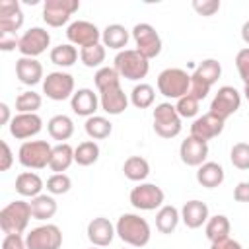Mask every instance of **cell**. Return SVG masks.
Segmentation results:
<instances>
[{"label":"cell","instance_id":"cell-1","mask_svg":"<svg viewBox=\"0 0 249 249\" xmlns=\"http://www.w3.org/2000/svg\"><path fill=\"white\" fill-rule=\"evenodd\" d=\"M115 230H117L119 239L130 247H144V245H148V241L152 237L150 224L140 214H132V212L121 214L115 224Z\"/></svg>","mask_w":249,"mask_h":249},{"label":"cell","instance_id":"cell-2","mask_svg":"<svg viewBox=\"0 0 249 249\" xmlns=\"http://www.w3.org/2000/svg\"><path fill=\"white\" fill-rule=\"evenodd\" d=\"M31 218V204L27 200H12L0 210V228L4 233H23Z\"/></svg>","mask_w":249,"mask_h":249},{"label":"cell","instance_id":"cell-3","mask_svg":"<svg viewBox=\"0 0 249 249\" xmlns=\"http://www.w3.org/2000/svg\"><path fill=\"white\" fill-rule=\"evenodd\" d=\"M113 68L119 72L121 78L130 80V82H138V80L146 78V74L150 70V62L136 49H124V51L117 53Z\"/></svg>","mask_w":249,"mask_h":249},{"label":"cell","instance_id":"cell-4","mask_svg":"<svg viewBox=\"0 0 249 249\" xmlns=\"http://www.w3.org/2000/svg\"><path fill=\"white\" fill-rule=\"evenodd\" d=\"M191 74L183 68H165L158 76V91L167 99H181L189 93Z\"/></svg>","mask_w":249,"mask_h":249},{"label":"cell","instance_id":"cell-5","mask_svg":"<svg viewBox=\"0 0 249 249\" xmlns=\"http://www.w3.org/2000/svg\"><path fill=\"white\" fill-rule=\"evenodd\" d=\"M53 146L47 140H25L18 150V160L27 169H45L49 167Z\"/></svg>","mask_w":249,"mask_h":249},{"label":"cell","instance_id":"cell-6","mask_svg":"<svg viewBox=\"0 0 249 249\" xmlns=\"http://www.w3.org/2000/svg\"><path fill=\"white\" fill-rule=\"evenodd\" d=\"M154 130L158 136L161 138H175L183 124H181V117L175 109V105H171L169 101H163V103H158L156 109H154Z\"/></svg>","mask_w":249,"mask_h":249},{"label":"cell","instance_id":"cell-7","mask_svg":"<svg viewBox=\"0 0 249 249\" xmlns=\"http://www.w3.org/2000/svg\"><path fill=\"white\" fill-rule=\"evenodd\" d=\"M132 39L136 43V51L144 56V58H156L160 53H161V37L160 33L156 31L154 25L142 21V23H136L132 27Z\"/></svg>","mask_w":249,"mask_h":249},{"label":"cell","instance_id":"cell-8","mask_svg":"<svg viewBox=\"0 0 249 249\" xmlns=\"http://www.w3.org/2000/svg\"><path fill=\"white\" fill-rule=\"evenodd\" d=\"M128 200L136 210H160L163 206L165 195L161 187L154 183H138L136 187H132Z\"/></svg>","mask_w":249,"mask_h":249},{"label":"cell","instance_id":"cell-9","mask_svg":"<svg viewBox=\"0 0 249 249\" xmlns=\"http://www.w3.org/2000/svg\"><path fill=\"white\" fill-rule=\"evenodd\" d=\"M74 91H76L74 89V78L68 72H62V70L49 72L43 80V93L53 101L72 99Z\"/></svg>","mask_w":249,"mask_h":249},{"label":"cell","instance_id":"cell-10","mask_svg":"<svg viewBox=\"0 0 249 249\" xmlns=\"http://www.w3.org/2000/svg\"><path fill=\"white\" fill-rule=\"evenodd\" d=\"M25 245L27 249H60L62 231L56 224L37 226L25 235Z\"/></svg>","mask_w":249,"mask_h":249},{"label":"cell","instance_id":"cell-11","mask_svg":"<svg viewBox=\"0 0 249 249\" xmlns=\"http://www.w3.org/2000/svg\"><path fill=\"white\" fill-rule=\"evenodd\" d=\"M78 10L80 0H47L43 4V21L51 27H62Z\"/></svg>","mask_w":249,"mask_h":249},{"label":"cell","instance_id":"cell-12","mask_svg":"<svg viewBox=\"0 0 249 249\" xmlns=\"http://www.w3.org/2000/svg\"><path fill=\"white\" fill-rule=\"evenodd\" d=\"M239 105H241V93L233 86H222V88H218L216 95L212 97L210 113L216 115L218 119L226 121L239 109Z\"/></svg>","mask_w":249,"mask_h":249},{"label":"cell","instance_id":"cell-13","mask_svg":"<svg viewBox=\"0 0 249 249\" xmlns=\"http://www.w3.org/2000/svg\"><path fill=\"white\" fill-rule=\"evenodd\" d=\"M49 45H51V35H49L47 29H43V27H29L19 37L18 51L21 53V56L37 58L39 54H43L47 51Z\"/></svg>","mask_w":249,"mask_h":249},{"label":"cell","instance_id":"cell-14","mask_svg":"<svg viewBox=\"0 0 249 249\" xmlns=\"http://www.w3.org/2000/svg\"><path fill=\"white\" fill-rule=\"evenodd\" d=\"M66 37H68L70 45L84 49V47L99 43L101 41V31L97 29L95 23L86 21V19H78V21H72L66 27Z\"/></svg>","mask_w":249,"mask_h":249},{"label":"cell","instance_id":"cell-15","mask_svg":"<svg viewBox=\"0 0 249 249\" xmlns=\"http://www.w3.org/2000/svg\"><path fill=\"white\" fill-rule=\"evenodd\" d=\"M10 134L18 140H27L35 134L41 132L43 128V119L37 115V113H18L12 117L10 124Z\"/></svg>","mask_w":249,"mask_h":249},{"label":"cell","instance_id":"cell-16","mask_svg":"<svg viewBox=\"0 0 249 249\" xmlns=\"http://www.w3.org/2000/svg\"><path fill=\"white\" fill-rule=\"evenodd\" d=\"M224 123H226V121L218 119L216 115H212V113L208 111V113H204L202 117H196V119L193 121V124H191V136L196 138V140H200V142H206V144H208V140H212V138H216L218 134H222Z\"/></svg>","mask_w":249,"mask_h":249},{"label":"cell","instance_id":"cell-17","mask_svg":"<svg viewBox=\"0 0 249 249\" xmlns=\"http://www.w3.org/2000/svg\"><path fill=\"white\" fill-rule=\"evenodd\" d=\"M86 233H88V239L91 241L93 247H107V245H111V241L115 239L117 230H115V226L111 224L109 218L97 216V218H93V220L88 224Z\"/></svg>","mask_w":249,"mask_h":249},{"label":"cell","instance_id":"cell-18","mask_svg":"<svg viewBox=\"0 0 249 249\" xmlns=\"http://www.w3.org/2000/svg\"><path fill=\"white\" fill-rule=\"evenodd\" d=\"M179 156H181V161L185 165L200 167L208 158V144L200 142V140H196L189 134L179 146Z\"/></svg>","mask_w":249,"mask_h":249},{"label":"cell","instance_id":"cell-19","mask_svg":"<svg viewBox=\"0 0 249 249\" xmlns=\"http://www.w3.org/2000/svg\"><path fill=\"white\" fill-rule=\"evenodd\" d=\"M23 25V12L18 0H0V33H16Z\"/></svg>","mask_w":249,"mask_h":249},{"label":"cell","instance_id":"cell-20","mask_svg":"<svg viewBox=\"0 0 249 249\" xmlns=\"http://www.w3.org/2000/svg\"><path fill=\"white\" fill-rule=\"evenodd\" d=\"M70 107H72V111H74L78 117L89 119V117H93L95 111L101 107V105H99V95L93 93V89H89V88H80V89L74 91V95H72V99H70Z\"/></svg>","mask_w":249,"mask_h":249},{"label":"cell","instance_id":"cell-21","mask_svg":"<svg viewBox=\"0 0 249 249\" xmlns=\"http://www.w3.org/2000/svg\"><path fill=\"white\" fill-rule=\"evenodd\" d=\"M99 105H101V109L107 115H121V113H124V109L128 107V97L123 91L121 84L99 91Z\"/></svg>","mask_w":249,"mask_h":249},{"label":"cell","instance_id":"cell-22","mask_svg":"<svg viewBox=\"0 0 249 249\" xmlns=\"http://www.w3.org/2000/svg\"><path fill=\"white\" fill-rule=\"evenodd\" d=\"M208 218H210V212H208L206 202H202V200H196V198L187 200L181 208V220L189 230H196V228L204 226L208 222Z\"/></svg>","mask_w":249,"mask_h":249},{"label":"cell","instance_id":"cell-23","mask_svg":"<svg viewBox=\"0 0 249 249\" xmlns=\"http://www.w3.org/2000/svg\"><path fill=\"white\" fill-rule=\"evenodd\" d=\"M16 76L21 84L25 86H35L39 84L45 76H43V64L37 58H29V56H21L16 60Z\"/></svg>","mask_w":249,"mask_h":249},{"label":"cell","instance_id":"cell-24","mask_svg":"<svg viewBox=\"0 0 249 249\" xmlns=\"http://www.w3.org/2000/svg\"><path fill=\"white\" fill-rule=\"evenodd\" d=\"M226 179V173H224V167L216 161H204L198 169H196V181L198 185L206 187V189H216L224 183Z\"/></svg>","mask_w":249,"mask_h":249},{"label":"cell","instance_id":"cell-25","mask_svg":"<svg viewBox=\"0 0 249 249\" xmlns=\"http://www.w3.org/2000/svg\"><path fill=\"white\" fill-rule=\"evenodd\" d=\"M45 183L43 179L35 173V171H21L18 177H16V191L21 195V196H27V198H35L41 195Z\"/></svg>","mask_w":249,"mask_h":249},{"label":"cell","instance_id":"cell-26","mask_svg":"<svg viewBox=\"0 0 249 249\" xmlns=\"http://www.w3.org/2000/svg\"><path fill=\"white\" fill-rule=\"evenodd\" d=\"M128 39H130L128 29L121 23H111L101 31V43L115 51H124Z\"/></svg>","mask_w":249,"mask_h":249},{"label":"cell","instance_id":"cell-27","mask_svg":"<svg viewBox=\"0 0 249 249\" xmlns=\"http://www.w3.org/2000/svg\"><path fill=\"white\" fill-rule=\"evenodd\" d=\"M72 163H74V148L68 142L53 146V154L49 161V167L53 173H64Z\"/></svg>","mask_w":249,"mask_h":249},{"label":"cell","instance_id":"cell-28","mask_svg":"<svg viewBox=\"0 0 249 249\" xmlns=\"http://www.w3.org/2000/svg\"><path fill=\"white\" fill-rule=\"evenodd\" d=\"M47 130H49V136L53 140H58L62 144L74 134V121L68 115H54L49 119Z\"/></svg>","mask_w":249,"mask_h":249},{"label":"cell","instance_id":"cell-29","mask_svg":"<svg viewBox=\"0 0 249 249\" xmlns=\"http://www.w3.org/2000/svg\"><path fill=\"white\" fill-rule=\"evenodd\" d=\"M123 173L128 181H134V183H142L148 175H150V163L146 158L142 156H130L124 160L123 163Z\"/></svg>","mask_w":249,"mask_h":249},{"label":"cell","instance_id":"cell-30","mask_svg":"<svg viewBox=\"0 0 249 249\" xmlns=\"http://www.w3.org/2000/svg\"><path fill=\"white\" fill-rule=\"evenodd\" d=\"M230 230H231L230 220H228V216H224V214L210 216L208 222L204 224V233H206V239H208L210 243L230 237Z\"/></svg>","mask_w":249,"mask_h":249},{"label":"cell","instance_id":"cell-31","mask_svg":"<svg viewBox=\"0 0 249 249\" xmlns=\"http://www.w3.org/2000/svg\"><path fill=\"white\" fill-rule=\"evenodd\" d=\"M31 214H33V220H51L58 206H56V200L53 195H39L35 198H31Z\"/></svg>","mask_w":249,"mask_h":249},{"label":"cell","instance_id":"cell-32","mask_svg":"<svg viewBox=\"0 0 249 249\" xmlns=\"http://www.w3.org/2000/svg\"><path fill=\"white\" fill-rule=\"evenodd\" d=\"M179 220H181V212L173 204H163L156 212V228H158L160 233H171V231H175Z\"/></svg>","mask_w":249,"mask_h":249},{"label":"cell","instance_id":"cell-33","mask_svg":"<svg viewBox=\"0 0 249 249\" xmlns=\"http://www.w3.org/2000/svg\"><path fill=\"white\" fill-rule=\"evenodd\" d=\"M84 130L91 140H103L113 132V124H111L109 119H105L101 115H93V117L86 119Z\"/></svg>","mask_w":249,"mask_h":249},{"label":"cell","instance_id":"cell-34","mask_svg":"<svg viewBox=\"0 0 249 249\" xmlns=\"http://www.w3.org/2000/svg\"><path fill=\"white\" fill-rule=\"evenodd\" d=\"M193 76L212 88V86L218 82V78L222 76V64H220L216 58H206V60H202V62L196 66V70L193 72Z\"/></svg>","mask_w":249,"mask_h":249},{"label":"cell","instance_id":"cell-35","mask_svg":"<svg viewBox=\"0 0 249 249\" xmlns=\"http://www.w3.org/2000/svg\"><path fill=\"white\" fill-rule=\"evenodd\" d=\"M99 160V146L95 140H84L74 148V161L82 167L93 165Z\"/></svg>","mask_w":249,"mask_h":249},{"label":"cell","instance_id":"cell-36","mask_svg":"<svg viewBox=\"0 0 249 249\" xmlns=\"http://www.w3.org/2000/svg\"><path fill=\"white\" fill-rule=\"evenodd\" d=\"M49 58L53 64L56 66H62V68H68L72 66L76 60H78V49L70 43H64V45H56L51 49L49 53Z\"/></svg>","mask_w":249,"mask_h":249},{"label":"cell","instance_id":"cell-37","mask_svg":"<svg viewBox=\"0 0 249 249\" xmlns=\"http://www.w3.org/2000/svg\"><path fill=\"white\" fill-rule=\"evenodd\" d=\"M105 45L103 43H95V45H89V47H84L80 49V60L84 66L88 68H101V64L105 62Z\"/></svg>","mask_w":249,"mask_h":249},{"label":"cell","instance_id":"cell-38","mask_svg":"<svg viewBox=\"0 0 249 249\" xmlns=\"http://www.w3.org/2000/svg\"><path fill=\"white\" fill-rule=\"evenodd\" d=\"M154 99H156V89L150 86V84H136L130 91V103L136 107V109H148L154 105Z\"/></svg>","mask_w":249,"mask_h":249},{"label":"cell","instance_id":"cell-39","mask_svg":"<svg viewBox=\"0 0 249 249\" xmlns=\"http://www.w3.org/2000/svg\"><path fill=\"white\" fill-rule=\"evenodd\" d=\"M41 103H43V97L37 91L27 89L16 97V111L18 113H37L41 109Z\"/></svg>","mask_w":249,"mask_h":249},{"label":"cell","instance_id":"cell-40","mask_svg":"<svg viewBox=\"0 0 249 249\" xmlns=\"http://www.w3.org/2000/svg\"><path fill=\"white\" fill-rule=\"evenodd\" d=\"M93 82H95L97 91H103V89H107V88L119 86V84H121V76H119V72H117L115 68H111V66H101V68L95 72Z\"/></svg>","mask_w":249,"mask_h":249},{"label":"cell","instance_id":"cell-41","mask_svg":"<svg viewBox=\"0 0 249 249\" xmlns=\"http://www.w3.org/2000/svg\"><path fill=\"white\" fill-rule=\"evenodd\" d=\"M47 193L49 195H66L72 187V179L66 173H53L47 179Z\"/></svg>","mask_w":249,"mask_h":249},{"label":"cell","instance_id":"cell-42","mask_svg":"<svg viewBox=\"0 0 249 249\" xmlns=\"http://www.w3.org/2000/svg\"><path fill=\"white\" fill-rule=\"evenodd\" d=\"M230 160L233 163V167L245 171L249 169V144L247 142H237L231 146L230 150Z\"/></svg>","mask_w":249,"mask_h":249},{"label":"cell","instance_id":"cell-43","mask_svg":"<svg viewBox=\"0 0 249 249\" xmlns=\"http://www.w3.org/2000/svg\"><path fill=\"white\" fill-rule=\"evenodd\" d=\"M198 99H195L193 95H183L181 99H177V103H175V109H177V113H179V117L181 119H191V117H195L196 113H198Z\"/></svg>","mask_w":249,"mask_h":249},{"label":"cell","instance_id":"cell-44","mask_svg":"<svg viewBox=\"0 0 249 249\" xmlns=\"http://www.w3.org/2000/svg\"><path fill=\"white\" fill-rule=\"evenodd\" d=\"M235 68L239 72V78L243 80V84L247 86L249 84V47L241 49L237 54H235Z\"/></svg>","mask_w":249,"mask_h":249},{"label":"cell","instance_id":"cell-45","mask_svg":"<svg viewBox=\"0 0 249 249\" xmlns=\"http://www.w3.org/2000/svg\"><path fill=\"white\" fill-rule=\"evenodd\" d=\"M193 10L198 16L210 18L220 10V0H193Z\"/></svg>","mask_w":249,"mask_h":249},{"label":"cell","instance_id":"cell-46","mask_svg":"<svg viewBox=\"0 0 249 249\" xmlns=\"http://www.w3.org/2000/svg\"><path fill=\"white\" fill-rule=\"evenodd\" d=\"M210 93V86H206L204 82H200L198 78L191 76V88H189V95H193L195 99L202 101L206 95Z\"/></svg>","mask_w":249,"mask_h":249},{"label":"cell","instance_id":"cell-47","mask_svg":"<svg viewBox=\"0 0 249 249\" xmlns=\"http://www.w3.org/2000/svg\"><path fill=\"white\" fill-rule=\"evenodd\" d=\"M2 249H27L21 233H6L2 239Z\"/></svg>","mask_w":249,"mask_h":249},{"label":"cell","instance_id":"cell-48","mask_svg":"<svg viewBox=\"0 0 249 249\" xmlns=\"http://www.w3.org/2000/svg\"><path fill=\"white\" fill-rule=\"evenodd\" d=\"M0 148H2V156H0V171H8V169L12 167V163H14V154H12V150H10V146H8L6 140L0 142Z\"/></svg>","mask_w":249,"mask_h":249},{"label":"cell","instance_id":"cell-49","mask_svg":"<svg viewBox=\"0 0 249 249\" xmlns=\"http://www.w3.org/2000/svg\"><path fill=\"white\" fill-rule=\"evenodd\" d=\"M19 45V37L16 33H0V49L2 51H14Z\"/></svg>","mask_w":249,"mask_h":249},{"label":"cell","instance_id":"cell-50","mask_svg":"<svg viewBox=\"0 0 249 249\" xmlns=\"http://www.w3.org/2000/svg\"><path fill=\"white\" fill-rule=\"evenodd\" d=\"M233 198L237 202H249V181H241L233 189Z\"/></svg>","mask_w":249,"mask_h":249},{"label":"cell","instance_id":"cell-51","mask_svg":"<svg viewBox=\"0 0 249 249\" xmlns=\"http://www.w3.org/2000/svg\"><path fill=\"white\" fill-rule=\"evenodd\" d=\"M210 249H243L239 241L231 239V237H226V239H220V241H214L210 243Z\"/></svg>","mask_w":249,"mask_h":249},{"label":"cell","instance_id":"cell-52","mask_svg":"<svg viewBox=\"0 0 249 249\" xmlns=\"http://www.w3.org/2000/svg\"><path fill=\"white\" fill-rule=\"evenodd\" d=\"M0 115H2L0 123H2V124H10L12 117H10V107H8L6 103H0Z\"/></svg>","mask_w":249,"mask_h":249},{"label":"cell","instance_id":"cell-53","mask_svg":"<svg viewBox=\"0 0 249 249\" xmlns=\"http://www.w3.org/2000/svg\"><path fill=\"white\" fill-rule=\"evenodd\" d=\"M241 39H243V41L249 45V19H247V21L241 25Z\"/></svg>","mask_w":249,"mask_h":249},{"label":"cell","instance_id":"cell-54","mask_svg":"<svg viewBox=\"0 0 249 249\" xmlns=\"http://www.w3.org/2000/svg\"><path fill=\"white\" fill-rule=\"evenodd\" d=\"M243 93H245V97H247V101H249V84L243 88Z\"/></svg>","mask_w":249,"mask_h":249},{"label":"cell","instance_id":"cell-55","mask_svg":"<svg viewBox=\"0 0 249 249\" xmlns=\"http://www.w3.org/2000/svg\"><path fill=\"white\" fill-rule=\"evenodd\" d=\"M91 249H101V247H91Z\"/></svg>","mask_w":249,"mask_h":249}]
</instances>
